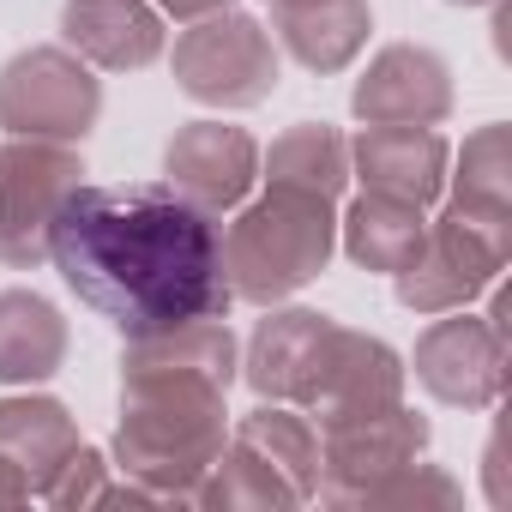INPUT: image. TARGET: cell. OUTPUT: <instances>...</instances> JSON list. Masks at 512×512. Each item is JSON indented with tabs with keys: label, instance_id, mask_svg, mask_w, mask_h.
<instances>
[{
	"label": "cell",
	"instance_id": "cell-29",
	"mask_svg": "<svg viewBox=\"0 0 512 512\" xmlns=\"http://www.w3.org/2000/svg\"><path fill=\"white\" fill-rule=\"evenodd\" d=\"M25 500H31V482L19 476L13 458H0V506H25Z\"/></svg>",
	"mask_w": 512,
	"mask_h": 512
},
{
	"label": "cell",
	"instance_id": "cell-18",
	"mask_svg": "<svg viewBox=\"0 0 512 512\" xmlns=\"http://www.w3.org/2000/svg\"><path fill=\"white\" fill-rule=\"evenodd\" d=\"M235 332L223 320H181L169 332H145V338H127V356H121V374H187V380H211L229 392L235 380Z\"/></svg>",
	"mask_w": 512,
	"mask_h": 512
},
{
	"label": "cell",
	"instance_id": "cell-28",
	"mask_svg": "<svg viewBox=\"0 0 512 512\" xmlns=\"http://www.w3.org/2000/svg\"><path fill=\"white\" fill-rule=\"evenodd\" d=\"M157 7L193 25V19H211V13H229V7H235V0H157Z\"/></svg>",
	"mask_w": 512,
	"mask_h": 512
},
{
	"label": "cell",
	"instance_id": "cell-4",
	"mask_svg": "<svg viewBox=\"0 0 512 512\" xmlns=\"http://www.w3.org/2000/svg\"><path fill=\"white\" fill-rule=\"evenodd\" d=\"M506 253H512V217H476V211L446 205L440 223L422 229L416 253L392 272L398 302L410 314H452L500 278Z\"/></svg>",
	"mask_w": 512,
	"mask_h": 512
},
{
	"label": "cell",
	"instance_id": "cell-27",
	"mask_svg": "<svg viewBox=\"0 0 512 512\" xmlns=\"http://www.w3.org/2000/svg\"><path fill=\"white\" fill-rule=\"evenodd\" d=\"M488 500H494V506H512V482H506V434L488 440Z\"/></svg>",
	"mask_w": 512,
	"mask_h": 512
},
{
	"label": "cell",
	"instance_id": "cell-7",
	"mask_svg": "<svg viewBox=\"0 0 512 512\" xmlns=\"http://www.w3.org/2000/svg\"><path fill=\"white\" fill-rule=\"evenodd\" d=\"M103 115V85L73 49H25L0 67V127L13 139H85Z\"/></svg>",
	"mask_w": 512,
	"mask_h": 512
},
{
	"label": "cell",
	"instance_id": "cell-25",
	"mask_svg": "<svg viewBox=\"0 0 512 512\" xmlns=\"http://www.w3.org/2000/svg\"><path fill=\"white\" fill-rule=\"evenodd\" d=\"M464 494H458V482L446 476V470H428V464H404V470H392V476H380V482H368L350 506H458Z\"/></svg>",
	"mask_w": 512,
	"mask_h": 512
},
{
	"label": "cell",
	"instance_id": "cell-10",
	"mask_svg": "<svg viewBox=\"0 0 512 512\" xmlns=\"http://www.w3.org/2000/svg\"><path fill=\"white\" fill-rule=\"evenodd\" d=\"M350 109L362 127H434L452 115V73L434 49L392 43L356 79Z\"/></svg>",
	"mask_w": 512,
	"mask_h": 512
},
{
	"label": "cell",
	"instance_id": "cell-20",
	"mask_svg": "<svg viewBox=\"0 0 512 512\" xmlns=\"http://www.w3.org/2000/svg\"><path fill=\"white\" fill-rule=\"evenodd\" d=\"M338 229H344V253H350L362 272H398L410 253H416L428 217H422V205H404L392 193H362L344 211Z\"/></svg>",
	"mask_w": 512,
	"mask_h": 512
},
{
	"label": "cell",
	"instance_id": "cell-2",
	"mask_svg": "<svg viewBox=\"0 0 512 512\" xmlns=\"http://www.w3.org/2000/svg\"><path fill=\"white\" fill-rule=\"evenodd\" d=\"M223 386L187 374H121L115 464L157 500H193L223 452Z\"/></svg>",
	"mask_w": 512,
	"mask_h": 512
},
{
	"label": "cell",
	"instance_id": "cell-1",
	"mask_svg": "<svg viewBox=\"0 0 512 512\" xmlns=\"http://www.w3.org/2000/svg\"><path fill=\"white\" fill-rule=\"evenodd\" d=\"M49 260L67 290L127 338L169 332L181 320H223L235 302L211 211L181 199L169 181H79L55 211Z\"/></svg>",
	"mask_w": 512,
	"mask_h": 512
},
{
	"label": "cell",
	"instance_id": "cell-21",
	"mask_svg": "<svg viewBox=\"0 0 512 512\" xmlns=\"http://www.w3.org/2000/svg\"><path fill=\"white\" fill-rule=\"evenodd\" d=\"M266 181L272 187H302V193L338 199L344 181H350V145L326 121H302V127H290L266 151Z\"/></svg>",
	"mask_w": 512,
	"mask_h": 512
},
{
	"label": "cell",
	"instance_id": "cell-30",
	"mask_svg": "<svg viewBox=\"0 0 512 512\" xmlns=\"http://www.w3.org/2000/svg\"><path fill=\"white\" fill-rule=\"evenodd\" d=\"M452 7H488V0H452Z\"/></svg>",
	"mask_w": 512,
	"mask_h": 512
},
{
	"label": "cell",
	"instance_id": "cell-8",
	"mask_svg": "<svg viewBox=\"0 0 512 512\" xmlns=\"http://www.w3.org/2000/svg\"><path fill=\"white\" fill-rule=\"evenodd\" d=\"M326 428V446H320V482L314 494L332 500V506H350L368 482L404 470L422 458L428 446V422L416 410L398 404H374V410H350L338 422H320Z\"/></svg>",
	"mask_w": 512,
	"mask_h": 512
},
{
	"label": "cell",
	"instance_id": "cell-14",
	"mask_svg": "<svg viewBox=\"0 0 512 512\" xmlns=\"http://www.w3.org/2000/svg\"><path fill=\"white\" fill-rule=\"evenodd\" d=\"M61 37L103 73H139L163 55V19L151 0H67Z\"/></svg>",
	"mask_w": 512,
	"mask_h": 512
},
{
	"label": "cell",
	"instance_id": "cell-22",
	"mask_svg": "<svg viewBox=\"0 0 512 512\" xmlns=\"http://www.w3.org/2000/svg\"><path fill=\"white\" fill-rule=\"evenodd\" d=\"M193 506H211V512H272V506H302V494L253 446L235 440L229 452H217V464L193 488Z\"/></svg>",
	"mask_w": 512,
	"mask_h": 512
},
{
	"label": "cell",
	"instance_id": "cell-16",
	"mask_svg": "<svg viewBox=\"0 0 512 512\" xmlns=\"http://www.w3.org/2000/svg\"><path fill=\"white\" fill-rule=\"evenodd\" d=\"M272 25H278V43L308 73H344L368 43L374 13L368 0H278Z\"/></svg>",
	"mask_w": 512,
	"mask_h": 512
},
{
	"label": "cell",
	"instance_id": "cell-3",
	"mask_svg": "<svg viewBox=\"0 0 512 512\" xmlns=\"http://www.w3.org/2000/svg\"><path fill=\"white\" fill-rule=\"evenodd\" d=\"M338 199L302 193V187H272L253 199L229 235H223V278L235 302L272 308L296 290H308L338 253Z\"/></svg>",
	"mask_w": 512,
	"mask_h": 512
},
{
	"label": "cell",
	"instance_id": "cell-19",
	"mask_svg": "<svg viewBox=\"0 0 512 512\" xmlns=\"http://www.w3.org/2000/svg\"><path fill=\"white\" fill-rule=\"evenodd\" d=\"M67 362V320L37 290H0V386H37Z\"/></svg>",
	"mask_w": 512,
	"mask_h": 512
},
{
	"label": "cell",
	"instance_id": "cell-11",
	"mask_svg": "<svg viewBox=\"0 0 512 512\" xmlns=\"http://www.w3.org/2000/svg\"><path fill=\"white\" fill-rule=\"evenodd\" d=\"M163 175L181 199H193L199 211L217 217L253 193V181H260V145L223 121H187L163 151Z\"/></svg>",
	"mask_w": 512,
	"mask_h": 512
},
{
	"label": "cell",
	"instance_id": "cell-24",
	"mask_svg": "<svg viewBox=\"0 0 512 512\" xmlns=\"http://www.w3.org/2000/svg\"><path fill=\"white\" fill-rule=\"evenodd\" d=\"M235 440L260 452V458H266V464H272L296 494H302V500H314V482H320V440H314V428H308L302 416H290V410L266 404V410L241 416Z\"/></svg>",
	"mask_w": 512,
	"mask_h": 512
},
{
	"label": "cell",
	"instance_id": "cell-23",
	"mask_svg": "<svg viewBox=\"0 0 512 512\" xmlns=\"http://www.w3.org/2000/svg\"><path fill=\"white\" fill-rule=\"evenodd\" d=\"M446 181H452L446 205L476 211V217H512V127L470 133L458 151V175Z\"/></svg>",
	"mask_w": 512,
	"mask_h": 512
},
{
	"label": "cell",
	"instance_id": "cell-9",
	"mask_svg": "<svg viewBox=\"0 0 512 512\" xmlns=\"http://www.w3.org/2000/svg\"><path fill=\"white\" fill-rule=\"evenodd\" d=\"M458 314V308H452ZM416 380L440 398V404H458V410H488L500 392H506V338L476 320V314H458V320H434L422 338H416Z\"/></svg>",
	"mask_w": 512,
	"mask_h": 512
},
{
	"label": "cell",
	"instance_id": "cell-6",
	"mask_svg": "<svg viewBox=\"0 0 512 512\" xmlns=\"http://www.w3.org/2000/svg\"><path fill=\"white\" fill-rule=\"evenodd\" d=\"M85 163L61 139H7L0 145V266L37 272L49 260V229Z\"/></svg>",
	"mask_w": 512,
	"mask_h": 512
},
{
	"label": "cell",
	"instance_id": "cell-15",
	"mask_svg": "<svg viewBox=\"0 0 512 512\" xmlns=\"http://www.w3.org/2000/svg\"><path fill=\"white\" fill-rule=\"evenodd\" d=\"M404 374H410V368L398 362L392 344L338 326V338H332V350H326V368H320V386H314L308 410H314L320 422H338V416H350V410L398 404V398H404Z\"/></svg>",
	"mask_w": 512,
	"mask_h": 512
},
{
	"label": "cell",
	"instance_id": "cell-26",
	"mask_svg": "<svg viewBox=\"0 0 512 512\" xmlns=\"http://www.w3.org/2000/svg\"><path fill=\"white\" fill-rule=\"evenodd\" d=\"M103 452H91V446H79L67 464H61V476L43 488V500L49 506H61V512H85V506H97V494H103Z\"/></svg>",
	"mask_w": 512,
	"mask_h": 512
},
{
	"label": "cell",
	"instance_id": "cell-31",
	"mask_svg": "<svg viewBox=\"0 0 512 512\" xmlns=\"http://www.w3.org/2000/svg\"><path fill=\"white\" fill-rule=\"evenodd\" d=\"M266 7H278V0H266Z\"/></svg>",
	"mask_w": 512,
	"mask_h": 512
},
{
	"label": "cell",
	"instance_id": "cell-13",
	"mask_svg": "<svg viewBox=\"0 0 512 512\" xmlns=\"http://www.w3.org/2000/svg\"><path fill=\"white\" fill-rule=\"evenodd\" d=\"M446 163L452 151L434 127H362V139L350 145V169L368 193H392L422 211L446 193Z\"/></svg>",
	"mask_w": 512,
	"mask_h": 512
},
{
	"label": "cell",
	"instance_id": "cell-17",
	"mask_svg": "<svg viewBox=\"0 0 512 512\" xmlns=\"http://www.w3.org/2000/svg\"><path fill=\"white\" fill-rule=\"evenodd\" d=\"M73 452H79V428H73L61 398H37V392L0 398V458L19 464L31 494H43Z\"/></svg>",
	"mask_w": 512,
	"mask_h": 512
},
{
	"label": "cell",
	"instance_id": "cell-5",
	"mask_svg": "<svg viewBox=\"0 0 512 512\" xmlns=\"http://www.w3.org/2000/svg\"><path fill=\"white\" fill-rule=\"evenodd\" d=\"M175 85L193 103L211 109H253L278 91V49L272 31L247 13H211L193 19V31L175 37Z\"/></svg>",
	"mask_w": 512,
	"mask_h": 512
},
{
	"label": "cell",
	"instance_id": "cell-12",
	"mask_svg": "<svg viewBox=\"0 0 512 512\" xmlns=\"http://www.w3.org/2000/svg\"><path fill=\"white\" fill-rule=\"evenodd\" d=\"M332 338H338V320H326L314 308H284V314L253 326L241 380L260 398H272V404H308L314 386H320Z\"/></svg>",
	"mask_w": 512,
	"mask_h": 512
}]
</instances>
